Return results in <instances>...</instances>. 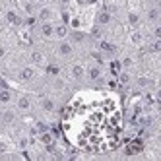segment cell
<instances>
[{"mask_svg": "<svg viewBox=\"0 0 161 161\" xmlns=\"http://www.w3.org/2000/svg\"><path fill=\"white\" fill-rule=\"evenodd\" d=\"M2 18H4V24H6L8 27H12V29H19V27H24V24H25L24 12H21V10H18V8H12V6L4 8Z\"/></svg>", "mask_w": 161, "mask_h": 161, "instance_id": "cell-1", "label": "cell"}, {"mask_svg": "<svg viewBox=\"0 0 161 161\" xmlns=\"http://www.w3.org/2000/svg\"><path fill=\"white\" fill-rule=\"evenodd\" d=\"M54 53H56V56H58V58H62V60L72 58V56L76 54L74 41H70V39H62V41H58V43H56Z\"/></svg>", "mask_w": 161, "mask_h": 161, "instance_id": "cell-2", "label": "cell"}, {"mask_svg": "<svg viewBox=\"0 0 161 161\" xmlns=\"http://www.w3.org/2000/svg\"><path fill=\"white\" fill-rule=\"evenodd\" d=\"M39 76V66H35V64H25V66H21L19 68V72H18V80L19 82H24V84H29V82H33Z\"/></svg>", "mask_w": 161, "mask_h": 161, "instance_id": "cell-3", "label": "cell"}, {"mask_svg": "<svg viewBox=\"0 0 161 161\" xmlns=\"http://www.w3.org/2000/svg\"><path fill=\"white\" fill-rule=\"evenodd\" d=\"M68 74H70L72 80L80 82V80H84L87 76V64L80 62V60H74V62H70V66H68Z\"/></svg>", "mask_w": 161, "mask_h": 161, "instance_id": "cell-4", "label": "cell"}, {"mask_svg": "<svg viewBox=\"0 0 161 161\" xmlns=\"http://www.w3.org/2000/svg\"><path fill=\"white\" fill-rule=\"evenodd\" d=\"M16 99H18L16 91L4 84L2 89H0V107H12V105H16Z\"/></svg>", "mask_w": 161, "mask_h": 161, "instance_id": "cell-5", "label": "cell"}, {"mask_svg": "<svg viewBox=\"0 0 161 161\" xmlns=\"http://www.w3.org/2000/svg\"><path fill=\"white\" fill-rule=\"evenodd\" d=\"M37 33L43 41H54V21H39Z\"/></svg>", "mask_w": 161, "mask_h": 161, "instance_id": "cell-6", "label": "cell"}, {"mask_svg": "<svg viewBox=\"0 0 161 161\" xmlns=\"http://www.w3.org/2000/svg\"><path fill=\"white\" fill-rule=\"evenodd\" d=\"M56 18H58V12L49 6V4H41L39 6V12H37V19L39 21H56Z\"/></svg>", "mask_w": 161, "mask_h": 161, "instance_id": "cell-7", "label": "cell"}, {"mask_svg": "<svg viewBox=\"0 0 161 161\" xmlns=\"http://www.w3.org/2000/svg\"><path fill=\"white\" fill-rule=\"evenodd\" d=\"M29 62L35 64V66H39V68H47V64H49L47 54H45L41 49H31L29 51Z\"/></svg>", "mask_w": 161, "mask_h": 161, "instance_id": "cell-8", "label": "cell"}, {"mask_svg": "<svg viewBox=\"0 0 161 161\" xmlns=\"http://www.w3.org/2000/svg\"><path fill=\"white\" fill-rule=\"evenodd\" d=\"M19 4V10L24 12V16H37L39 12V2H35V0H18Z\"/></svg>", "mask_w": 161, "mask_h": 161, "instance_id": "cell-9", "label": "cell"}, {"mask_svg": "<svg viewBox=\"0 0 161 161\" xmlns=\"http://www.w3.org/2000/svg\"><path fill=\"white\" fill-rule=\"evenodd\" d=\"M18 114H19V111L16 109V105H12V107H2V126L14 124L18 120Z\"/></svg>", "mask_w": 161, "mask_h": 161, "instance_id": "cell-10", "label": "cell"}, {"mask_svg": "<svg viewBox=\"0 0 161 161\" xmlns=\"http://www.w3.org/2000/svg\"><path fill=\"white\" fill-rule=\"evenodd\" d=\"M16 109L19 113H31V109H33V99H31V95H27V93L18 95V99H16Z\"/></svg>", "mask_w": 161, "mask_h": 161, "instance_id": "cell-11", "label": "cell"}, {"mask_svg": "<svg viewBox=\"0 0 161 161\" xmlns=\"http://www.w3.org/2000/svg\"><path fill=\"white\" fill-rule=\"evenodd\" d=\"M103 66L99 64V62H91V64H87V80L89 82H99V80H103Z\"/></svg>", "mask_w": 161, "mask_h": 161, "instance_id": "cell-12", "label": "cell"}, {"mask_svg": "<svg viewBox=\"0 0 161 161\" xmlns=\"http://www.w3.org/2000/svg\"><path fill=\"white\" fill-rule=\"evenodd\" d=\"M113 12L107 8V10H101V12H97V16H95V24L99 25V27H107V25H111L113 24Z\"/></svg>", "mask_w": 161, "mask_h": 161, "instance_id": "cell-13", "label": "cell"}, {"mask_svg": "<svg viewBox=\"0 0 161 161\" xmlns=\"http://www.w3.org/2000/svg\"><path fill=\"white\" fill-rule=\"evenodd\" d=\"M68 35H70V25L64 24V21H58V24H54V41L68 39Z\"/></svg>", "mask_w": 161, "mask_h": 161, "instance_id": "cell-14", "label": "cell"}, {"mask_svg": "<svg viewBox=\"0 0 161 161\" xmlns=\"http://www.w3.org/2000/svg\"><path fill=\"white\" fill-rule=\"evenodd\" d=\"M39 107H41L43 113H54V111H56V101H54V97H51V95H43V97L39 99Z\"/></svg>", "mask_w": 161, "mask_h": 161, "instance_id": "cell-15", "label": "cell"}, {"mask_svg": "<svg viewBox=\"0 0 161 161\" xmlns=\"http://www.w3.org/2000/svg\"><path fill=\"white\" fill-rule=\"evenodd\" d=\"M126 24H128L132 29L140 27V24H142V16H140V12H138L136 8H130V10H128V14H126Z\"/></svg>", "mask_w": 161, "mask_h": 161, "instance_id": "cell-16", "label": "cell"}, {"mask_svg": "<svg viewBox=\"0 0 161 161\" xmlns=\"http://www.w3.org/2000/svg\"><path fill=\"white\" fill-rule=\"evenodd\" d=\"M159 19H161V10L155 8V6L147 8V12H146V21H147V24L157 25V24H159Z\"/></svg>", "mask_w": 161, "mask_h": 161, "instance_id": "cell-17", "label": "cell"}, {"mask_svg": "<svg viewBox=\"0 0 161 161\" xmlns=\"http://www.w3.org/2000/svg\"><path fill=\"white\" fill-rule=\"evenodd\" d=\"M97 49H99V53H103V54H109V56H113L114 53H117V47L111 43V41H107V39H99V43H97Z\"/></svg>", "mask_w": 161, "mask_h": 161, "instance_id": "cell-18", "label": "cell"}, {"mask_svg": "<svg viewBox=\"0 0 161 161\" xmlns=\"http://www.w3.org/2000/svg\"><path fill=\"white\" fill-rule=\"evenodd\" d=\"M128 41H130V45H134V47H142L144 41H146V37H144V33L136 27V29H132V31H130Z\"/></svg>", "mask_w": 161, "mask_h": 161, "instance_id": "cell-19", "label": "cell"}, {"mask_svg": "<svg viewBox=\"0 0 161 161\" xmlns=\"http://www.w3.org/2000/svg\"><path fill=\"white\" fill-rule=\"evenodd\" d=\"M37 140H39V144L41 146H54V134L51 132V130H45V132H41L39 136H37Z\"/></svg>", "mask_w": 161, "mask_h": 161, "instance_id": "cell-20", "label": "cell"}, {"mask_svg": "<svg viewBox=\"0 0 161 161\" xmlns=\"http://www.w3.org/2000/svg\"><path fill=\"white\" fill-rule=\"evenodd\" d=\"M122 70H124V68H122V62H120L119 58H113V60L109 62V72H111L113 76H119Z\"/></svg>", "mask_w": 161, "mask_h": 161, "instance_id": "cell-21", "label": "cell"}, {"mask_svg": "<svg viewBox=\"0 0 161 161\" xmlns=\"http://www.w3.org/2000/svg\"><path fill=\"white\" fill-rule=\"evenodd\" d=\"M29 146H31V134L29 136H25V134L18 136V140H16V147L18 149H27Z\"/></svg>", "mask_w": 161, "mask_h": 161, "instance_id": "cell-22", "label": "cell"}, {"mask_svg": "<svg viewBox=\"0 0 161 161\" xmlns=\"http://www.w3.org/2000/svg\"><path fill=\"white\" fill-rule=\"evenodd\" d=\"M117 78H119V84H120V86H130V82H132V76H130L128 70H122Z\"/></svg>", "mask_w": 161, "mask_h": 161, "instance_id": "cell-23", "label": "cell"}, {"mask_svg": "<svg viewBox=\"0 0 161 161\" xmlns=\"http://www.w3.org/2000/svg\"><path fill=\"white\" fill-rule=\"evenodd\" d=\"M136 84H138V87H140V89H147V87L152 86L153 82H152L149 78H146V76H140V78L136 80Z\"/></svg>", "mask_w": 161, "mask_h": 161, "instance_id": "cell-24", "label": "cell"}, {"mask_svg": "<svg viewBox=\"0 0 161 161\" xmlns=\"http://www.w3.org/2000/svg\"><path fill=\"white\" fill-rule=\"evenodd\" d=\"M68 25H70L72 31H80V29H82V19H80L78 16H72V19L68 21Z\"/></svg>", "mask_w": 161, "mask_h": 161, "instance_id": "cell-25", "label": "cell"}, {"mask_svg": "<svg viewBox=\"0 0 161 161\" xmlns=\"http://www.w3.org/2000/svg\"><path fill=\"white\" fill-rule=\"evenodd\" d=\"M149 53L161 54V39H153L152 43H149Z\"/></svg>", "mask_w": 161, "mask_h": 161, "instance_id": "cell-26", "label": "cell"}, {"mask_svg": "<svg viewBox=\"0 0 161 161\" xmlns=\"http://www.w3.org/2000/svg\"><path fill=\"white\" fill-rule=\"evenodd\" d=\"M120 62H122V68H124V70H130V68L134 66V58H132V56H122Z\"/></svg>", "mask_w": 161, "mask_h": 161, "instance_id": "cell-27", "label": "cell"}, {"mask_svg": "<svg viewBox=\"0 0 161 161\" xmlns=\"http://www.w3.org/2000/svg\"><path fill=\"white\" fill-rule=\"evenodd\" d=\"M45 70H47V74L56 76V74L60 72V66H58V64H47V68H45Z\"/></svg>", "mask_w": 161, "mask_h": 161, "instance_id": "cell-28", "label": "cell"}, {"mask_svg": "<svg viewBox=\"0 0 161 161\" xmlns=\"http://www.w3.org/2000/svg\"><path fill=\"white\" fill-rule=\"evenodd\" d=\"M152 35H153V39H161V24L153 25V31H152Z\"/></svg>", "mask_w": 161, "mask_h": 161, "instance_id": "cell-29", "label": "cell"}, {"mask_svg": "<svg viewBox=\"0 0 161 161\" xmlns=\"http://www.w3.org/2000/svg\"><path fill=\"white\" fill-rule=\"evenodd\" d=\"M153 95H155V103H157V105H161V87L155 89V93H153Z\"/></svg>", "mask_w": 161, "mask_h": 161, "instance_id": "cell-30", "label": "cell"}, {"mask_svg": "<svg viewBox=\"0 0 161 161\" xmlns=\"http://www.w3.org/2000/svg\"><path fill=\"white\" fill-rule=\"evenodd\" d=\"M35 2H39V4H47L49 0H35Z\"/></svg>", "mask_w": 161, "mask_h": 161, "instance_id": "cell-31", "label": "cell"}]
</instances>
